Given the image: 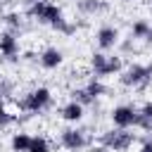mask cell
Returning a JSON list of instances; mask_svg holds the SVG:
<instances>
[{"mask_svg": "<svg viewBox=\"0 0 152 152\" xmlns=\"http://www.w3.org/2000/svg\"><path fill=\"white\" fill-rule=\"evenodd\" d=\"M97 140H100V145H104L109 152H128V150L133 147V142L138 140V135L131 133V128H116V126H112V128L102 131Z\"/></svg>", "mask_w": 152, "mask_h": 152, "instance_id": "cell-4", "label": "cell"}, {"mask_svg": "<svg viewBox=\"0 0 152 152\" xmlns=\"http://www.w3.org/2000/svg\"><path fill=\"white\" fill-rule=\"evenodd\" d=\"M109 119L116 128H133L138 121V107L135 104H116L109 112Z\"/></svg>", "mask_w": 152, "mask_h": 152, "instance_id": "cell-7", "label": "cell"}, {"mask_svg": "<svg viewBox=\"0 0 152 152\" xmlns=\"http://www.w3.org/2000/svg\"><path fill=\"white\" fill-rule=\"evenodd\" d=\"M119 40H121V33H119V28H116L114 24H102V26L95 31V45H97L102 52L114 50V48L119 45Z\"/></svg>", "mask_w": 152, "mask_h": 152, "instance_id": "cell-8", "label": "cell"}, {"mask_svg": "<svg viewBox=\"0 0 152 152\" xmlns=\"http://www.w3.org/2000/svg\"><path fill=\"white\" fill-rule=\"evenodd\" d=\"M150 21L147 19H135L133 24H131V36L135 38V40H145V36H147V31H150Z\"/></svg>", "mask_w": 152, "mask_h": 152, "instance_id": "cell-16", "label": "cell"}, {"mask_svg": "<svg viewBox=\"0 0 152 152\" xmlns=\"http://www.w3.org/2000/svg\"><path fill=\"white\" fill-rule=\"evenodd\" d=\"M88 152H109V150H107L104 145H90V150H88Z\"/></svg>", "mask_w": 152, "mask_h": 152, "instance_id": "cell-25", "label": "cell"}, {"mask_svg": "<svg viewBox=\"0 0 152 152\" xmlns=\"http://www.w3.org/2000/svg\"><path fill=\"white\" fill-rule=\"evenodd\" d=\"M62 62H64V52H62L59 48H55V45L43 48V50H40V55H38V64H40L43 69H48V71L59 69V66H62Z\"/></svg>", "mask_w": 152, "mask_h": 152, "instance_id": "cell-10", "label": "cell"}, {"mask_svg": "<svg viewBox=\"0 0 152 152\" xmlns=\"http://www.w3.org/2000/svg\"><path fill=\"white\" fill-rule=\"evenodd\" d=\"M0 21L7 26V31H12L14 36H19L26 26H24V14L21 12H17V10H10V12H5L2 17H0Z\"/></svg>", "mask_w": 152, "mask_h": 152, "instance_id": "cell-13", "label": "cell"}, {"mask_svg": "<svg viewBox=\"0 0 152 152\" xmlns=\"http://www.w3.org/2000/svg\"><path fill=\"white\" fill-rule=\"evenodd\" d=\"M14 88H17V83H14L12 78H0V90H2V97H5V95H12V93H14Z\"/></svg>", "mask_w": 152, "mask_h": 152, "instance_id": "cell-23", "label": "cell"}, {"mask_svg": "<svg viewBox=\"0 0 152 152\" xmlns=\"http://www.w3.org/2000/svg\"><path fill=\"white\" fill-rule=\"evenodd\" d=\"M14 121H17V116H14V114H12V112L0 102V131H2V128H7V126H12Z\"/></svg>", "mask_w": 152, "mask_h": 152, "instance_id": "cell-20", "label": "cell"}, {"mask_svg": "<svg viewBox=\"0 0 152 152\" xmlns=\"http://www.w3.org/2000/svg\"><path fill=\"white\" fill-rule=\"evenodd\" d=\"M83 88H86L95 100H100L102 95H107V93H109V88L104 86V81H102V78H95V76H90V78H88V83H86Z\"/></svg>", "mask_w": 152, "mask_h": 152, "instance_id": "cell-15", "label": "cell"}, {"mask_svg": "<svg viewBox=\"0 0 152 152\" xmlns=\"http://www.w3.org/2000/svg\"><path fill=\"white\" fill-rule=\"evenodd\" d=\"M74 7L83 17H97V14H107L109 12V2L107 0H76Z\"/></svg>", "mask_w": 152, "mask_h": 152, "instance_id": "cell-11", "label": "cell"}, {"mask_svg": "<svg viewBox=\"0 0 152 152\" xmlns=\"http://www.w3.org/2000/svg\"><path fill=\"white\" fill-rule=\"evenodd\" d=\"M69 95H71V100L81 102L83 107H93V104L97 102V100H95V97H93V95H90L86 88H71V93H69Z\"/></svg>", "mask_w": 152, "mask_h": 152, "instance_id": "cell-17", "label": "cell"}, {"mask_svg": "<svg viewBox=\"0 0 152 152\" xmlns=\"http://www.w3.org/2000/svg\"><path fill=\"white\" fill-rule=\"evenodd\" d=\"M52 102H55L52 90L45 88V86H38V88L24 93L21 97H17V107H19L21 112H26V114H40V112L50 109Z\"/></svg>", "mask_w": 152, "mask_h": 152, "instance_id": "cell-1", "label": "cell"}, {"mask_svg": "<svg viewBox=\"0 0 152 152\" xmlns=\"http://www.w3.org/2000/svg\"><path fill=\"white\" fill-rule=\"evenodd\" d=\"M145 43H147V48H152V26H150V31H147V36H145Z\"/></svg>", "mask_w": 152, "mask_h": 152, "instance_id": "cell-28", "label": "cell"}, {"mask_svg": "<svg viewBox=\"0 0 152 152\" xmlns=\"http://www.w3.org/2000/svg\"><path fill=\"white\" fill-rule=\"evenodd\" d=\"M121 2H124V5H131V2H135V0H121Z\"/></svg>", "mask_w": 152, "mask_h": 152, "instance_id": "cell-29", "label": "cell"}, {"mask_svg": "<svg viewBox=\"0 0 152 152\" xmlns=\"http://www.w3.org/2000/svg\"><path fill=\"white\" fill-rule=\"evenodd\" d=\"M119 83L124 88H133V90H145L152 83V64H142V62H131L121 74H119Z\"/></svg>", "mask_w": 152, "mask_h": 152, "instance_id": "cell-2", "label": "cell"}, {"mask_svg": "<svg viewBox=\"0 0 152 152\" xmlns=\"http://www.w3.org/2000/svg\"><path fill=\"white\" fill-rule=\"evenodd\" d=\"M26 152H50V140L45 135H33L31 140V147Z\"/></svg>", "mask_w": 152, "mask_h": 152, "instance_id": "cell-18", "label": "cell"}, {"mask_svg": "<svg viewBox=\"0 0 152 152\" xmlns=\"http://www.w3.org/2000/svg\"><path fill=\"white\" fill-rule=\"evenodd\" d=\"M0 55L10 64H19V36H14L12 31H2L0 33Z\"/></svg>", "mask_w": 152, "mask_h": 152, "instance_id": "cell-9", "label": "cell"}, {"mask_svg": "<svg viewBox=\"0 0 152 152\" xmlns=\"http://www.w3.org/2000/svg\"><path fill=\"white\" fill-rule=\"evenodd\" d=\"M140 114H145V116H150V119H152V100H147V102H142V104H140Z\"/></svg>", "mask_w": 152, "mask_h": 152, "instance_id": "cell-24", "label": "cell"}, {"mask_svg": "<svg viewBox=\"0 0 152 152\" xmlns=\"http://www.w3.org/2000/svg\"><path fill=\"white\" fill-rule=\"evenodd\" d=\"M138 152H152V142H140V150Z\"/></svg>", "mask_w": 152, "mask_h": 152, "instance_id": "cell-26", "label": "cell"}, {"mask_svg": "<svg viewBox=\"0 0 152 152\" xmlns=\"http://www.w3.org/2000/svg\"><path fill=\"white\" fill-rule=\"evenodd\" d=\"M24 59L26 62H33V59H38V55L36 52H24Z\"/></svg>", "mask_w": 152, "mask_h": 152, "instance_id": "cell-27", "label": "cell"}, {"mask_svg": "<svg viewBox=\"0 0 152 152\" xmlns=\"http://www.w3.org/2000/svg\"><path fill=\"white\" fill-rule=\"evenodd\" d=\"M59 116H62V121L76 126L78 121H83V116H86V107H83L81 102H76V100H69V102H64V104L59 107Z\"/></svg>", "mask_w": 152, "mask_h": 152, "instance_id": "cell-12", "label": "cell"}, {"mask_svg": "<svg viewBox=\"0 0 152 152\" xmlns=\"http://www.w3.org/2000/svg\"><path fill=\"white\" fill-rule=\"evenodd\" d=\"M90 145V135L83 128H76L74 124L59 131V147H64L66 152H83Z\"/></svg>", "mask_w": 152, "mask_h": 152, "instance_id": "cell-6", "label": "cell"}, {"mask_svg": "<svg viewBox=\"0 0 152 152\" xmlns=\"http://www.w3.org/2000/svg\"><path fill=\"white\" fill-rule=\"evenodd\" d=\"M90 71L95 78H107V76H116L124 71V59L119 55H107L102 50L90 55Z\"/></svg>", "mask_w": 152, "mask_h": 152, "instance_id": "cell-5", "label": "cell"}, {"mask_svg": "<svg viewBox=\"0 0 152 152\" xmlns=\"http://www.w3.org/2000/svg\"><path fill=\"white\" fill-rule=\"evenodd\" d=\"M31 140H33V135H28L26 131H17L10 138V147H12V152H26L31 147Z\"/></svg>", "mask_w": 152, "mask_h": 152, "instance_id": "cell-14", "label": "cell"}, {"mask_svg": "<svg viewBox=\"0 0 152 152\" xmlns=\"http://www.w3.org/2000/svg\"><path fill=\"white\" fill-rule=\"evenodd\" d=\"M135 126H138V128H142L145 133H150V131H152V119H150V116H145V114H140V109H138V121H135Z\"/></svg>", "mask_w": 152, "mask_h": 152, "instance_id": "cell-22", "label": "cell"}, {"mask_svg": "<svg viewBox=\"0 0 152 152\" xmlns=\"http://www.w3.org/2000/svg\"><path fill=\"white\" fill-rule=\"evenodd\" d=\"M26 17H28V19H36L38 24L52 26V28H57V26L64 21L62 7H59L57 2H50V0H38V2L28 5V7H26Z\"/></svg>", "mask_w": 152, "mask_h": 152, "instance_id": "cell-3", "label": "cell"}, {"mask_svg": "<svg viewBox=\"0 0 152 152\" xmlns=\"http://www.w3.org/2000/svg\"><path fill=\"white\" fill-rule=\"evenodd\" d=\"M57 33H62V36H66V38H71V36H76V31H78V24L76 21H69V19H64L57 28H55Z\"/></svg>", "mask_w": 152, "mask_h": 152, "instance_id": "cell-19", "label": "cell"}, {"mask_svg": "<svg viewBox=\"0 0 152 152\" xmlns=\"http://www.w3.org/2000/svg\"><path fill=\"white\" fill-rule=\"evenodd\" d=\"M135 43H138V40H135L133 36H128V38L119 40V48H121V52H124V55H131V52H140V48H138Z\"/></svg>", "mask_w": 152, "mask_h": 152, "instance_id": "cell-21", "label": "cell"}]
</instances>
